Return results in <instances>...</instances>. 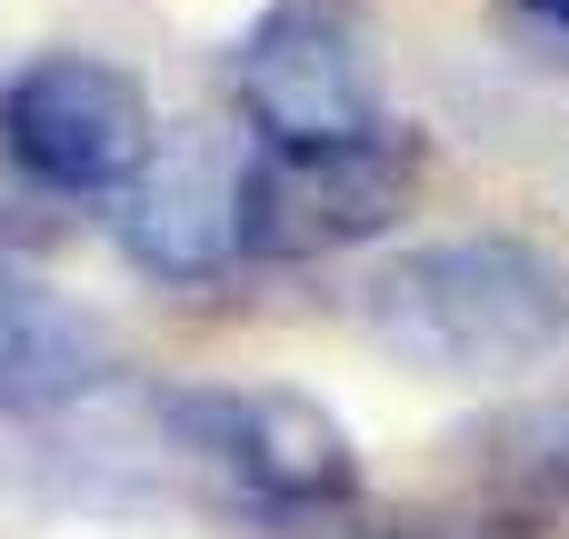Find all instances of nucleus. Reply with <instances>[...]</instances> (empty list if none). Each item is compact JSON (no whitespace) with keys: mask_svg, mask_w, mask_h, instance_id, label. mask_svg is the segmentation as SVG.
<instances>
[{"mask_svg":"<svg viewBox=\"0 0 569 539\" xmlns=\"http://www.w3.org/2000/svg\"><path fill=\"white\" fill-rule=\"evenodd\" d=\"M360 330L400 370L510 380V370H540L569 340V270L540 240H510V230L420 240L360 280Z\"/></svg>","mask_w":569,"mask_h":539,"instance_id":"nucleus-1","label":"nucleus"},{"mask_svg":"<svg viewBox=\"0 0 569 539\" xmlns=\"http://www.w3.org/2000/svg\"><path fill=\"white\" fill-rule=\"evenodd\" d=\"M240 120L260 150H340L380 130V50L350 0H270L240 40Z\"/></svg>","mask_w":569,"mask_h":539,"instance_id":"nucleus-2","label":"nucleus"},{"mask_svg":"<svg viewBox=\"0 0 569 539\" xmlns=\"http://www.w3.org/2000/svg\"><path fill=\"white\" fill-rule=\"evenodd\" d=\"M420 200V130L380 120L340 150H260L240 170V250L250 260H320L380 240Z\"/></svg>","mask_w":569,"mask_h":539,"instance_id":"nucleus-3","label":"nucleus"},{"mask_svg":"<svg viewBox=\"0 0 569 539\" xmlns=\"http://www.w3.org/2000/svg\"><path fill=\"white\" fill-rule=\"evenodd\" d=\"M0 150L20 160V180L40 190H130L160 150L150 130V90L120 60L90 50H40L30 70H10L0 90Z\"/></svg>","mask_w":569,"mask_h":539,"instance_id":"nucleus-4","label":"nucleus"},{"mask_svg":"<svg viewBox=\"0 0 569 539\" xmlns=\"http://www.w3.org/2000/svg\"><path fill=\"white\" fill-rule=\"evenodd\" d=\"M170 430L190 450H210L260 510L280 520H330L360 500V460H350V430L310 400V390H180L170 400Z\"/></svg>","mask_w":569,"mask_h":539,"instance_id":"nucleus-5","label":"nucleus"},{"mask_svg":"<svg viewBox=\"0 0 569 539\" xmlns=\"http://www.w3.org/2000/svg\"><path fill=\"white\" fill-rule=\"evenodd\" d=\"M120 250L150 280H210L240 260V170L210 140L150 150V170L120 190Z\"/></svg>","mask_w":569,"mask_h":539,"instance_id":"nucleus-6","label":"nucleus"},{"mask_svg":"<svg viewBox=\"0 0 569 539\" xmlns=\"http://www.w3.org/2000/svg\"><path fill=\"white\" fill-rule=\"evenodd\" d=\"M100 380H110V330L80 300H60V290H40V280H20L0 260V410L10 420L70 410Z\"/></svg>","mask_w":569,"mask_h":539,"instance_id":"nucleus-7","label":"nucleus"},{"mask_svg":"<svg viewBox=\"0 0 569 539\" xmlns=\"http://www.w3.org/2000/svg\"><path fill=\"white\" fill-rule=\"evenodd\" d=\"M530 20H550V30H569V0H520Z\"/></svg>","mask_w":569,"mask_h":539,"instance_id":"nucleus-8","label":"nucleus"}]
</instances>
